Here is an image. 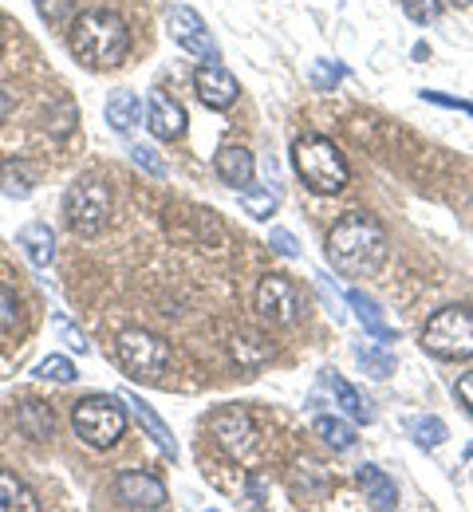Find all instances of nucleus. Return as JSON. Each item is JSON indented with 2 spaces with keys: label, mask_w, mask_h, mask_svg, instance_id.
Here are the masks:
<instances>
[{
  "label": "nucleus",
  "mask_w": 473,
  "mask_h": 512,
  "mask_svg": "<svg viewBox=\"0 0 473 512\" xmlns=\"http://www.w3.org/2000/svg\"><path fill=\"white\" fill-rule=\"evenodd\" d=\"M213 166H217V178L225 186H233V190H245L253 182V170H257L253 166V154L245 146H221L217 158H213Z\"/></svg>",
  "instance_id": "obj_15"
},
{
  "label": "nucleus",
  "mask_w": 473,
  "mask_h": 512,
  "mask_svg": "<svg viewBox=\"0 0 473 512\" xmlns=\"http://www.w3.org/2000/svg\"><path fill=\"white\" fill-rule=\"evenodd\" d=\"M8 111H12V95H8L4 87H0V123L8 119Z\"/></svg>",
  "instance_id": "obj_38"
},
{
  "label": "nucleus",
  "mask_w": 473,
  "mask_h": 512,
  "mask_svg": "<svg viewBox=\"0 0 473 512\" xmlns=\"http://www.w3.org/2000/svg\"><path fill=\"white\" fill-rule=\"evenodd\" d=\"M450 4H454V8H470L473 0H450Z\"/></svg>",
  "instance_id": "obj_39"
},
{
  "label": "nucleus",
  "mask_w": 473,
  "mask_h": 512,
  "mask_svg": "<svg viewBox=\"0 0 473 512\" xmlns=\"http://www.w3.org/2000/svg\"><path fill=\"white\" fill-rule=\"evenodd\" d=\"M36 375H40V379H52V383H71V379H75V367H71V359H64V355H48V359L36 367Z\"/></svg>",
  "instance_id": "obj_30"
},
{
  "label": "nucleus",
  "mask_w": 473,
  "mask_h": 512,
  "mask_svg": "<svg viewBox=\"0 0 473 512\" xmlns=\"http://www.w3.org/2000/svg\"><path fill=\"white\" fill-rule=\"evenodd\" d=\"M71 430L83 446L111 449L127 434V410L115 394H87L71 406Z\"/></svg>",
  "instance_id": "obj_4"
},
{
  "label": "nucleus",
  "mask_w": 473,
  "mask_h": 512,
  "mask_svg": "<svg viewBox=\"0 0 473 512\" xmlns=\"http://www.w3.org/2000/svg\"><path fill=\"white\" fill-rule=\"evenodd\" d=\"M403 8L414 24H430L442 16V0H403Z\"/></svg>",
  "instance_id": "obj_32"
},
{
  "label": "nucleus",
  "mask_w": 473,
  "mask_h": 512,
  "mask_svg": "<svg viewBox=\"0 0 473 512\" xmlns=\"http://www.w3.org/2000/svg\"><path fill=\"white\" fill-rule=\"evenodd\" d=\"M68 48L71 56L91 71H107L119 67L131 52V28L119 12L111 8H91L79 12L68 24Z\"/></svg>",
  "instance_id": "obj_2"
},
{
  "label": "nucleus",
  "mask_w": 473,
  "mask_h": 512,
  "mask_svg": "<svg viewBox=\"0 0 473 512\" xmlns=\"http://www.w3.org/2000/svg\"><path fill=\"white\" fill-rule=\"evenodd\" d=\"M60 331H64V335H68V343H71V347H75V351H79V355H83V351H87V339H83V335H79V331H71L68 323H60Z\"/></svg>",
  "instance_id": "obj_36"
},
{
  "label": "nucleus",
  "mask_w": 473,
  "mask_h": 512,
  "mask_svg": "<svg viewBox=\"0 0 473 512\" xmlns=\"http://www.w3.org/2000/svg\"><path fill=\"white\" fill-rule=\"evenodd\" d=\"M131 158H135L138 166L146 170V174H154V178H166V162L150 150V146H131Z\"/></svg>",
  "instance_id": "obj_33"
},
{
  "label": "nucleus",
  "mask_w": 473,
  "mask_h": 512,
  "mask_svg": "<svg viewBox=\"0 0 473 512\" xmlns=\"http://www.w3.org/2000/svg\"><path fill=\"white\" fill-rule=\"evenodd\" d=\"M292 170L312 193H339L351 178L343 150L324 134H300L292 142Z\"/></svg>",
  "instance_id": "obj_3"
},
{
  "label": "nucleus",
  "mask_w": 473,
  "mask_h": 512,
  "mask_svg": "<svg viewBox=\"0 0 473 512\" xmlns=\"http://www.w3.org/2000/svg\"><path fill=\"white\" fill-rule=\"evenodd\" d=\"M32 4L48 28H68L75 20V0H32Z\"/></svg>",
  "instance_id": "obj_28"
},
{
  "label": "nucleus",
  "mask_w": 473,
  "mask_h": 512,
  "mask_svg": "<svg viewBox=\"0 0 473 512\" xmlns=\"http://www.w3.org/2000/svg\"><path fill=\"white\" fill-rule=\"evenodd\" d=\"M111 186L99 182V178H79L71 182L64 193V217H68V229L75 237H95L107 229L111 221Z\"/></svg>",
  "instance_id": "obj_6"
},
{
  "label": "nucleus",
  "mask_w": 473,
  "mask_h": 512,
  "mask_svg": "<svg viewBox=\"0 0 473 512\" xmlns=\"http://www.w3.org/2000/svg\"><path fill=\"white\" fill-rule=\"evenodd\" d=\"M328 390L336 394V402L343 406V414H351L355 422H371V418H375L371 402H367V398H363V394H359L355 386L347 383V379H343L339 371H328Z\"/></svg>",
  "instance_id": "obj_22"
},
{
  "label": "nucleus",
  "mask_w": 473,
  "mask_h": 512,
  "mask_svg": "<svg viewBox=\"0 0 473 512\" xmlns=\"http://www.w3.org/2000/svg\"><path fill=\"white\" fill-rule=\"evenodd\" d=\"M336 79H339V71H336V67L328 71V67H324V64H316V83H320V87H328V83H336Z\"/></svg>",
  "instance_id": "obj_37"
},
{
  "label": "nucleus",
  "mask_w": 473,
  "mask_h": 512,
  "mask_svg": "<svg viewBox=\"0 0 473 512\" xmlns=\"http://www.w3.org/2000/svg\"><path fill=\"white\" fill-rule=\"evenodd\" d=\"M115 497H119L123 509H162L170 501L166 485L158 477L142 473V469H123L115 477Z\"/></svg>",
  "instance_id": "obj_11"
},
{
  "label": "nucleus",
  "mask_w": 473,
  "mask_h": 512,
  "mask_svg": "<svg viewBox=\"0 0 473 512\" xmlns=\"http://www.w3.org/2000/svg\"><path fill=\"white\" fill-rule=\"evenodd\" d=\"M146 130L162 142H174L186 134V107L178 99H170L166 91H150L146 99Z\"/></svg>",
  "instance_id": "obj_13"
},
{
  "label": "nucleus",
  "mask_w": 473,
  "mask_h": 512,
  "mask_svg": "<svg viewBox=\"0 0 473 512\" xmlns=\"http://www.w3.org/2000/svg\"><path fill=\"white\" fill-rule=\"evenodd\" d=\"M241 205H245V213L249 217H257V221H269L272 213L280 209V197L276 193H269V190H257L253 182L241 190Z\"/></svg>",
  "instance_id": "obj_27"
},
{
  "label": "nucleus",
  "mask_w": 473,
  "mask_h": 512,
  "mask_svg": "<svg viewBox=\"0 0 473 512\" xmlns=\"http://www.w3.org/2000/svg\"><path fill=\"white\" fill-rule=\"evenodd\" d=\"M115 359L131 379H162L170 367V343L154 331L131 327L115 339Z\"/></svg>",
  "instance_id": "obj_7"
},
{
  "label": "nucleus",
  "mask_w": 473,
  "mask_h": 512,
  "mask_svg": "<svg viewBox=\"0 0 473 512\" xmlns=\"http://www.w3.org/2000/svg\"><path fill=\"white\" fill-rule=\"evenodd\" d=\"M454 394H458V402L466 406L473 414V371L470 375H458V383H454Z\"/></svg>",
  "instance_id": "obj_35"
},
{
  "label": "nucleus",
  "mask_w": 473,
  "mask_h": 512,
  "mask_svg": "<svg viewBox=\"0 0 473 512\" xmlns=\"http://www.w3.org/2000/svg\"><path fill=\"white\" fill-rule=\"evenodd\" d=\"M359 367H363L371 379H391V375H395V359L383 355V351H375V347L359 351Z\"/></svg>",
  "instance_id": "obj_29"
},
{
  "label": "nucleus",
  "mask_w": 473,
  "mask_h": 512,
  "mask_svg": "<svg viewBox=\"0 0 473 512\" xmlns=\"http://www.w3.org/2000/svg\"><path fill=\"white\" fill-rule=\"evenodd\" d=\"M355 481H359V489L367 493V505H371V509H395V505H399V489H395V481H391L379 465H359V469H355Z\"/></svg>",
  "instance_id": "obj_16"
},
{
  "label": "nucleus",
  "mask_w": 473,
  "mask_h": 512,
  "mask_svg": "<svg viewBox=\"0 0 473 512\" xmlns=\"http://www.w3.org/2000/svg\"><path fill=\"white\" fill-rule=\"evenodd\" d=\"M0 512H40L36 493L12 469H0Z\"/></svg>",
  "instance_id": "obj_20"
},
{
  "label": "nucleus",
  "mask_w": 473,
  "mask_h": 512,
  "mask_svg": "<svg viewBox=\"0 0 473 512\" xmlns=\"http://www.w3.org/2000/svg\"><path fill=\"white\" fill-rule=\"evenodd\" d=\"M16 245L24 249V256H28L36 268H48V264L56 260V233H52L48 221H28V225H20Z\"/></svg>",
  "instance_id": "obj_14"
},
{
  "label": "nucleus",
  "mask_w": 473,
  "mask_h": 512,
  "mask_svg": "<svg viewBox=\"0 0 473 512\" xmlns=\"http://www.w3.org/2000/svg\"><path fill=\"white\" fill-rule=\"evenodd\" d=\"M406 430H410V438H414V442H418L422 449L442 446V442L450 438L446 422H442V418H434V414H414V418L406 422Z\"/></svg>",
  "instance_id": "obj_26"
},
{
  "label": "nucleus",
  "mask_w": 473,
  "mask_h": 512,
  "mask_svg": "<svg viewBox=\"0 0 473 512\" xmlns=\"http://www.w3.org/2000/svg\"><path fill=\"white\" fill-rule=\"evenodd\" d=\"M0 52H4V44H0Z\"/></svg>",
  "instance_id": "obj_40"
},
{
  "label": "nucleus",
  "mask_w": 473,
  "mask_h": 512,
  "mask_svg": "<svg viewBox=\"0 0 473 512\" xmlns=\"http://www.w3.org/2000/svg\"><path fill=\"white\" fill-rule=\"evenodd\" d=\"M138 115H142V103H138L135 91H127V87L111 91V99H107V107H103L107 127L119 130V134H131V127L138 123Z\"/></svg>",
  "instance_id": "obj_17"
},
{
  "label": "nucleus",
  "mask_w": 473,
  "mask_h": 512,
  "mask_svg": "<svg viewBox=\"0 0 473 512\" xmlns=\"http://www.w3.org/2000/svg\"><path fill=\"white\" fill-rule=\"evenodd\" d=\"M269 245L276 249V253H284V256L300 253V245H296V237H292L288 229H269Z\"/></svg>",
  "instance_id": "obj_34"
},
{
  "label": "nucleus",
  "mask_w": 473,
  "mask_h": 512,
  "mask_svg": "<svg viewBox=\"0 0 473 512\" xmlns=\"http://www.w3.org/2000/svg\"><path fill=\"white\" fill-rule=\"evenodd\" d=\"M257 312L269 323L292 327V323H300V316H304V292L296 288V280H288L280 272H269L257 284Z\"/></svg>",
  "instance_id": "obj_9"
},
{
  "label": "nucleus",
  "mask_w": 473,
  "mask_h": 512,
  "mask_svg": "<svg viewBox=\"0 0 473 512\" xmlns=\"http://www.w3.org/2000/svg\"><path fill=\"white\" fill-rule=\"evenodd\" d=\"M205 430L213 438V446L221 449L225 457L233 461H245L253 449H257V422L249 410H237V406H221L205 418Z\"/></svg>",
  "instance_id": "obj_8"
},
{
  "label": "nucleus",
  "mask_w": 473,
  "mask_h": 512,
  "mask_svg": "<svg viewBox=\"0 0 473 512\" xmlns=\"http://www.w3.org/2000/svg\"><path fill=\"white\" fill-rule=\"evenodd\" d=\"M166 28H170V40H174L178 48H186L190 56L217 60V40L209 36L205 20L198 16V12H194V8H186V4L170 8V16H166Z\"/></svg>",
  "instance_id": "obj_10"
},
{
  "label": "nucleus",
  "mask_w": 473,
  "mask_h": 512,
  "mask_svg": "<svg viewBox=\"0 0 473 512\" xmlns=\"http://www.w3.org/2000/svg\"><path fill=\"white\" fill-rule=\"evenodd\" d=\"M16 430H20L24 438H32V442H44V438H52L56 418H52V410H48L44 402H24V406L16 410Z\"/></svg>",
  "instance_id": "obj_21"
},
{
  "label": "nucleus",
  "mask_w": 473,
  "mask_h": 512,
  "mask_svg": "<svg viewBox=\"0 0 473 512\" xmlns=\"http://www.w3.org/2000/svg\"><path fill=\"white\" fill-rule=\"evenodd\" d=\"M16 323H20V300H16V292L8 284H0V335L12 331Z\"/></svg>",
  "instance_id": "obj_31"
},
{
  "label": "nucleus",
  "mask_w": 473,
  "mask_h": 512,
  "mask_svg": "<svg viewBox=\"0 0 473 512\" xmlns=\"http://www.w3.org/2000/svg\"><path fill=\"white\" fill-rule=\"evenodd\" d=\"M312 430H316V438H320L324 446H332L336 453H347V449L355 446V426H351L347 418H339V414H320V418L312 422Z\"/></svg>",
  "instance_id": "obj_23"
},
{
  "label": "nucleus",
  "mask_w": 473,
  "mask_h": 512,
  "mask_svg": "<svg viewBox=\"0 0 473 512\" xmlns=\"http://www.w3.org/2000/svg\"><path fill=\"white\" fill-rule=\"evenodd\" d=\"M422 351L442 363L473 359V308H442L422 327Z\"/></svg>",
  "instance_id": "obj_5"
},
{
  "label": "nucleus",
  "mask_w": 473,
  "mask_h": 512,
  "mask_svg": "<svg viewBox=\"0 0 473 512\" xmlns=\"http://www.w3.org/2000/svg\"><path fill=\"white\" fill-rule=\"evenodd\" d=\"M32 186H36V178H32V170H28L24 162L8 158V162L0 166V193H4V197L24 201V197H32Z\"/></svg>",
  "instance_id": "obj_24"
},
{
  "label": "nucleus",
  "mask_w": 473,
  "mask_h": 512,
  "mask_svg": "<svg viewBox=\"0 0 473 512\" xmlns=\"http://www.w3.org/2000/svg\"><path fill=\"white\" fill-rule=\"evenodd\" d=\"M194 91H198V99H202L209 111H229V107L237 103V95H241L237 79L217 64V60H205V64L194 71Z\"/></svg>",
  "instance_id": "obj_12"
},
{
  "label": "nucleus",
  "mask_w": 473,
  "mask_h": 512,
  "mask_svg": "<svg viewBox=\"0 0 473 512\" xmlns=\"http://www.w3.org/2000/svg\"><path fill=\"white\" fill-rule=\"evenodd\" d=\"M127 402L135 406L138 426H142V430H146V434L154 438V446L162 449L166 457H178V442H174V434H170V426H166V422H162V418L154 414V406H150V402H142L138 394H127Z\"/></svg>",
  "instance_id": "obj_19"
},
{
  "label": "nucleus",
  "mask_w": 473,
  "mask_h": 512,
  "mask_svg": "<svg viewBox=\"0 0 473 512\" xmlns=\"http://www.w3.org/2000/svg\"><path fill=\"white\" fill-rule=\"evenodd\" d=\"M328 260L332 268L351 276V280H367L387 264V233L371 213H347L339 217L328 233Z\"/></svg>",
  "instance_id": "obj_1"
},
{
  "label": "nucleus",
  "mask_w": 473,
  "mask_h": 512,
  "mask_svg": "<svg viewBox=\"0 0 473 512\" xmlns=\"http://www.w3.org/2000/svg\"><path fill=\"white\" fill-rule=\"evenodd\" d=\"M269 355H272V347L257 331H237V335H233V359H237L241 367H261Z\"/></svg>",
  "instance_id": "obj_25"
},
{
  "label": "nucleus",
  "mask_w": 473,
  "mask_h": 512,
  "mask_svg": "<svg viewBox=\"0 0 473 512\" xmlns=\"http://www.w3.org/2000/svg\"><path fill=\"white\" fill-rule=\"evenodd\" d=\"M347 304L355 308L359 323H363V327H367L375 339H383V343H395V339H399V331H395V327H387V320H383V308H379L371 296H363L359 288H351V292H347Z\"/></svg>",
  "instance_id": "obj_18"
}]
</instances>
